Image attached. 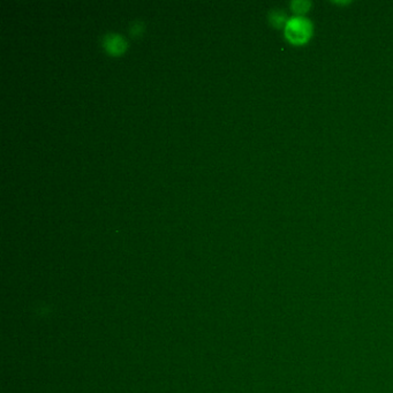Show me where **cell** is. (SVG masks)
<instances>
[{
	"label": "cell",
	"mask_w": 393,
	"mask_h": 393,
	"mask_svg": "<svg viewBox=\"0 0 393 393\" xmlns=\"http://www.w3.org/2000/svg\"><path fill=\"white\" fill-rule=\"evenodd\" d=\"M286 34L288 38L295 43H301L309 37L310 25L309 22L302 17H294L288 22Z\"/></svg>",
	"instance_id": "obj_1"
},
{
	"label": "cell",
	"mask_w": 393,
	"mask_h": 393,
	"mask_svg": "<svg viewBox=\"0 0 393 393\" xmlns=\"http://www.w3.org/2000/svg\"><path fill=\"white\" fill-rule=\"evenodd\" d=\"M103 48L110 54L118 56V54H121L125 51L126 48H127V43L123 38V36L112 33L103 37Z\"/></svg>",
	"instance_id": "obj_2"
},
{
	"label": "cell",
	"mask_w": 393,
	"mask_h": 393,
	"mask_svg": "<svg viewBox=\"0 0 393 393\" xmlns=\"http://www.w3.org/2000/svg\"><path fill=\"white\" fill-rule=\"evenodd\" d=\"M143 28H142V26H141V24H138V22H136V24H135L133 27H132V28H130V33H132L133 35H135V36H137V35H140V33H141V30H142Z\"/></svg>",
	"instance_id": "obj_3"
}]
</instances>
